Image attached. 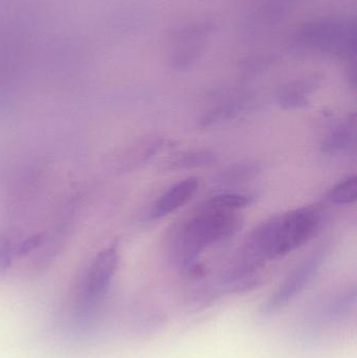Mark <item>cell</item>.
<instances>
[{
    "label": "cell",
    "mask_w": 357,
    "mask_h": 358,
    "mask_svg": "<svg viewBox=\"0 0 357 358\" xmlns=\"http://www.w3.org/2000/svg\"><path fill=\"white\" fill-rule=\"evenodd\" d=\"M216 161V157L211 151L193 150L178 153L166 159L163 163V170L193 169V168L205 167L212 165Z\"/></svg>",
    "instance_id": "obj_9"
},
{
    "label": "cell",
    "mask_w": 357,
    "mask_h": 358,
    "mask_svg": "<svg viewBox=\"0 0 357 358\" xmlns=\"http://www.w3.org/2000/svg\"><path fill=\"white\" fill-rule=\"evenodd\" d=\"M326 198L331 203L340 206L354 203L357 199L356 176H348L333 185L327 193Z\"/></svg>",
    "instance_id": "obj_13"
},
{
    "label": "cell",
    "mask_w": 357,
    "mask_h": 358,
    "mask_svg": "<svg viewBox=\"0 0 357 358\" xmlns=\"http://www.w3.org/2000/svg\"><path fill=\"white\" fill-rule=\"evenodd\" d=\"M119 267V252L111 245L99 252L82 275L73 292V310L81 319L92 317L108 294Z\"/></svg>",
    "instance_id": "obj_3"
},
{
    "label": "cell",
    "mask_w": 357,
    "mask_h": 358,
    "mask_svg": "<svg viewBox=\"0 0 357 358\" xmlns=\"http://www.w3.org/2000/svg\"><path fill=\"white\" fill-rule=\"evenodd\" d=\"M356 113H352L327 136L322 144V151L328 155L350 151L356 146Z\"/></svg>",
    "instance_id": "obj_8"
},
{
    "label": "cell",
    "mask_w": 357,
    "mask_h": 358,
    "mask_svg": "<svg viewBox=\"0 0 357 358\" xmlns=\"http://www.w3.org/2000/svg\"><path fill=\"white\" fill-rule=\"evenodd\" d=\"M15 246L8 236H0V277L8 271L14 257L18 255Z\"/></svg>",
    "instance_id": "obj_15"
},
{
    "label": "cell",
    "mask_w": 357,
    "mask_h": 358,
    "mask_svg": "<svg viewBox=\"0 0 357 358\" xmlns=\"http://www.w3.org/2000/svg\"><path fill=\"white\" fill-rule=\"evenodd\" d=\"M314 87V84L300 82L285 87L279 94V103L284 109H299L307 105V94Z\"/></svg>",
    "instance_id": "obj_11"
},
{
    "label": "cell",
    "mask_w": 357,
    "mask_h": 358,
    "mask_svg": "<svg viewBox=\"0 0 357 358\" xmlns=\"http://www.w3.org/2000/svg\"><path fill=\"white\" fill-rule=\"evenodd\" d=\"M326 252L325 248H318L298 264L264 304L263 313L266 315L277 313L301 294L320 271L326 258Z\"/></svg>",
    "instance_id": "obj_5"
},
{
    "label": "cell",
    "mask_w": 357,
    "mask_h": 358,
    "mask_svg": "<svg viewBox=\"0 0 357 358\" xmlns=\"http://www.w3.org/2000/svg\"><path fill=\"white\" fill-rule=\"evenodd\" d=\"M299 39L305 45L349 56L354 50V25L337 19L310 23L302 29Z\"/></svg>",
    "instance_id": "obj_4"
},
{
    "label": "cell",
    "mask_w": 357,
    "mask_h": 358,
    "mask_svg": "<svg viewBox=\"0 0 357 358\" xmlns=\"http://www.w3.org/2000/svg\"><path fill=\"white\" fill-rule=\"evenodd\" d=\"M198 187L199 180L196 178L178 181L153 203L149 217L152 220H157L175 212L194 196Z\"/></svg>",
    "instance_id": "obj_6"
},
{
    "label": "cell",
    "mask_w": 357,
    "mask_h": 358,
    "mask_svg": "<svg viewBox=\"0 0 357 358\" xmlns=\"http://www.w3.org/2000/svg\"><path fill=\"white\" fill-rule=\"evenodd\" d=\"M207 31L205 27H195L184 34V38L176 48L172 61L175 69H186L194 62L201 50L205 48Z\"/></svg>",
    "instance_id": "obj_7"
},
{
    "label": "cell",
    "mask_w": 357,
    "mask_h": 358,
    "mask_svg": "<svg viewBox=\"0 0 357 358\" xmlns=\"http://www.w3.org/2000/svg\"><path fill=\"white\" fill-rule=\"evenodd\" d=\"M242 223L239 210L203 202L172 231L169 245L172 262L180 271H192L203 250L233 237Z\"/></svg>",
    "instance_id": "obj_1"
},
{
    "label": "cell",
    "mask_w": 357,
    "mask_h": 358,
    "mask_svg": "<svg viewBox=\"0 0 357 358\" xmlns=\"http://www.w3.org/2000/svg\"><path fill=\"white\" fill-rule=\"evenodd\" d=\"M253 195L251 194L228 193L218 194L207 200V203L212 206H219V208H228V210H240L241 208H247L254 202Z\"/></svg>",
    "instance_id": "obj_14"
},
{
    "label": "cell",
    "mask_w": 357,
    "mask_h": 358,
    "mask_svg": "<svg viewBox=\"0 0 357 358\" xmlns=\"http://www.w3.org/2000/svg\"><path fill=\"white\" fill-rule=\"evenodd\" d=\"M322 222L316 208H301L276 215L258 225L245 242V261L258 265L280 258L309 241Z\"/></svg>",
    "instance_id": "obj_2"
},
{
    "label": "cell",
    "mask_w": 357,
    "mask_h": 358,
    "mask_svg": "<svg viewBox=\"0 0 357 358\" xmlns=\"http://www.w3.org/2000/svg\"><path fill=\"white\" fill-rule=\"evenodd\" d=\"M261 171V165L257 162L238 163L222 170L217 180L221 183H236L255 178Z\"/></svg>",
    "instance_id": "obj_12"
},
{
    "label": "cell",
    "mask_w": 357,
    "mask_h": 358,
    "mask_svg": "<svg viewBox=\"0 0 357 358\" xmlns=\"http://www.w3.org/2000/svg\"><path fill=\"white\" fill-rule=\"evenodd\" d=\"M356 289L335 296L323 307L319 320L321 323L324 322V324H333V322L341 321L343 317L350 315V311L354 310L356 307Z\"/></svg>",
    "instance_id": "obj_10"
}]
</instances>
